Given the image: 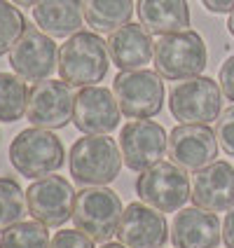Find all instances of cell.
I'll list each match as a JSON object with an SVG mask.
<instances>
[{"mask_svg":"<svg viewBox=\"0 0 234 248\" xmlns=\"http://www.w3.org/2000/svg\"><path fill=\"white\" fill-rule=\"evenodd\" d=\"M171 115L183 124H208L218 120L222 112L220 82L197 75L180 80L169 94Z\"/></svg>","mask_w":234,"mask_h":248,"instance_id":"8","label":"cell"},{"mask_svg":"<svg viewBox=\"0 0 234 248\" xmlns=\"http://www.w3.org/2000/svg\"><path fill=\"white\" fill-rule=\"evenodd\" d=\"M49 248H94V239H89L84 232L75 227V230L56 232L49 241Z\"/></svg>","mask_w":234,"mask_h":248,"instance_id":"27","label":"cell"},{"mask_svg":"<svg viewBox=\"0 0 234 248\" xmlns=\"http://www.w3.org/2000/svg\"><path fill=\"white\" fill-rule=\"evenodd\" d=\"M26 31V19L19 12V7L10 5L7 0H0V56L10 54L14 42Z\"/></svg>","mask_w":234,"mask_h":248,"instance_id":"25","label":"cell"},{"mask_svg":"<svg viewBox=\"0 0 234 248\" xmlns=\"http://www.w3.org/2000/svg\"><path fill=\"white\" fill-rule=\"evenodd\" d=\"M164 78L157 70H120L112 80V94L122 115L131 120L155 117L164 106Z\"/></svg>","mask_w":234,"mask_h":248,"instance_id":"7","label":"cell"},{"mask_svg":"<svg viewBox=\"0 0 234 248\" xmlns=\"http://www.w3.org/2000/svg\"><path fill=\"white\" fill-rule=\"evenodd\" d=\"M75 96L63 80H42L28 92V122L42 129H61L73 122Z\"/></svg>","mask_w":234,"mask_h":248,"instance_id":"12","label":"cell"},{"mask_svg":"<svg viewBox=\"0 0 234 248\" xmlns=\"http://www.w3.org/2000/svg\"><path fill=\"white\" fill-rule=\"evenodd\" d=\"M192 202L211 213L234 208V166L230 162H213L199 169L192 183Z\"/></svg>","mask_w":234,"mask_h":248,"instance_id":"16","label":"cell"},{"mask_svg":"<svg viewBox=\"0 0 234 248\" xmlns=\"http://www.w3.org/2000/svg\"><path fill=\"white\" fill-rule=\"evenodd\" d=\"M28 108L26 80L19 75L0 73V122H19Z\"/></svg>","mask_w":234,"mask_h":248,"instance_id":"22","label":"cell"},{"mask_svg":"<svg viewBox=\"0 0 234 248\" xmlns=\"http://www.w3.org/2000/svg\"><path fill=\"white\" fill-rule=\"evenodd\" d=\"M84 21L94 31L112 33L129 24L134 14V0H82Z\"/></svg>","mask_w":234,"mask_h":248,"instance_id":"21","label":"cell"},{"mask_svg":"<svg viewBox=\"0 0 234 248\" xmlns=\"http://www.w3.org/2000/svg\"><path fill=\"white\" fill-rule=\"evenodd\" d=\"M108 52H110L112 66H117L120 70L145 68V63L155 59L152 33L145 31V26L140 24H124L110 33Z\"/></svg>","mask_w":234,"mask_h":248,"instance_id":"18","label":"cell"},{"mask_svg":"<svg viewBox=\"0 0 234 248\" xmlns=\"http://www.w3.org/2000/svg\"><path fill=\"white\" fill-rule=\"evenodd\" d=\"M10 66L26 82H42L59 68V47L42 28L26 26L10 49Z\"/></svg>","mask_w":234,"mask_h":248,"instance_id":"9","label":"cell"},{"mask_svg":"<svg viewBox=\"0 0 234 248\" xmlns=\"http://www.w3.org/2000/svg\"><path fill=\"white\" fill-rule=\"evenodd\" d=\"M63 145L61 138L49 129L33 126L19 131L10 143V162L26 178H42L63 166Z\"/></svg>","mask_w":234,"mask_h":248,"instance_id":"5","label":"cell"},{"mask_svg":"<svg viewBox=\"0 0 234 248\" xmlns=\"http://www.w3.org/2000/svg\"><path fill=\"white\" fill-rule=\"evenodd\" d=\"M122 162V150L108 134H87L73 143L68 169L78 185L92 187L112 183L120 176Z\"/></svg>","mask_w":234,"mask_h":248,"instance_id":"2","label":"cell"},{"mask_svg":"<svg viewBox=\"0 0 234 248\" xmlns=\"http://www.w3.org/2000/svg\"><path fill=\"white\" fill-rule=\"evenodd\" d=\"M202 5L206 7L208 12H213V14L234 12V0H202Z\"/></svg>","mask_w":234,"mask_h":248,"instance_id":"29","label":"cell"},{"mask_svg":"<svg viewBox=\"0 0 234 248\" xmlns=\"http://www.w3.org/2000/svg\"><path fill=\"white\" fill-rule=\"evenodd\" d=\"M218 82H220L222 96L234 103V54L227 56V61H225V63L220 66V75H218Z\"/></svg>","mask_w":234,"mask_h":248,"instance_id":"28","label":"cell"},{"mask_svg":"<svg viewBox=\"0 0 234 248\" xmlns=\"http://www.w3.org/2000/svg\"><path fill=\"white\" fill-rule=\"evenodd\" d=\"M75 190L61 176H42L26 192L28 213L47 227H61L73 218L75 206Z\"/></svg>","mask_w":234,"mask_h":248,"instance_id":"11","label":"cell"},{"mask_svg":"<svg viewBox=\"0 0 234 248\" xmlns=\"http://www.w3.org/2000/svg\"><path fill=\"white\" fill-rule=\"evenodd\" d=\"M73 124L82 134H110L120 126V103L106 87H82L75 94Z\"/></svg>","mask_w":234,"mask_h":248,"instance_id":"14","label":"cell"},{"mask_svg":"<svg viewBox=\"0 0 234 248\" xmlns=\"http://www.w3.org/2000/svg\"><path fill=\"white\" fill-rule=\"evenodd\" d=\"M26 192L14 178H0V232L21 222L26 213Z\"/></svg>","mask_w":234,"mask_h":248,"instance_id":"24","label":"cell"},{"mask_svg":"<svg viewBox=\"0 0 234 248\" xmlns=\"http://www.w3.org/2000/svg\"><path fill=\"white\" fill-rule=\"evenodd\" d=\"M136 194L140 202L162 213H176L187 204V199H192L185 169L173 162H157L150 169L140 171L136 180Z\"/></svg>","mask_w":234,"mask_h":248,"instance_id":"6","label":"cell"},{"mask_svg":"<svg viewBox=\"0 0 234 248\" xmlns=\"http://www.w3.org/2000/svg\"><path fill=\"white\" fill-rule=\"evenodd\" d=\"M33 19L47 35L70 38L82 28V0H40L33 7Z\"/></svg>","mask_w":234,"mask_h":248,"instance_id":"19","label":"cell"},{"mask_svg":"<svg viewBox=\"0 0 234 248\" xmlns=\"http://www.w3.org/2000/svg\"><path fill=\"white\" fill-rule=\"evenodd\" d=\"M14 5H19V7H35L40 0H12Z\"/></svg>","mask_w":234,"mask_h":248,"instance_id":"31","label":"cell"},{"mask_svg":"<svg viewBox=\"0 0 234 248\" xmlns=\"http://www.w3.org/2000/svg\"><path fill=\"white\" fill-rule=\"evenodd\" d=\"M122 213V202L110 187L92 185V187H82L75 194V206H73L70 220L89 239L106 244L112 239V234H117Z\"/></svg>","mask_w":234,"mask_h":248,"instance_id":"4","label":"cell"},{"mask_svg":"<svg viewBox=\"0 0 234 248\" xmlns=\"http://www.w3.org/2000/svg\"><path fill=\"white\" fill-rule=\"evenodd\" d=\"M101 248H129V246H124V244H108V241H106Z\"/></svg>","mask_w":234,"mask_h":248,"instance_id":"33","label":"cell"},{"mask_svg":"<svg viewBox=\"0 0 234 248\" xmlns=\"http://www.w3.org/2000/svg\"><path fill=\"white\" fill-rule=\"evenodd\" d=\"M120 150L126 169L140 173L152 164L162 162L169 150V136L164 126L152 120H131L122 126Z\"/></svg>","mask_w":234,"mask_h":248,"instance_id":"10","label":"cell"},{"mask_svg":"<svg viewBox=\"0 0 234 248\" xmlns=\"http://www.w3.org/2000/svg\"><path fill=\"white\" fill-rule=\"evenodd\" d=\"M0 248H49L47 225L38 220H21L5 230L0 236Z\"/></svg>","mask_w":234,"mask_h":248,"instance_id":"23","label":"cell"},{"mask_svg":"<svg viewBox=\"0 0 234 248\" xmlns=\"http://www.w3.org/2000/svg\"><path fill=\"white\" fill-rule=\"evenodd\" d=\"M110 63L108 42H103L98 33L80 31L70 35L59 49V75L63 82L78 89L101 82Z\"/></svg>","mask_w":234,"mask_h":248,"instance_id":"1","label":"cell"},{"mask_svg":"<svg viewBox=\"0 0 234 248\" xmlns=\"http://www.w3.org/2000/svg\"><path fill=\"white\" fill-rule=\"evenodd\" d=\"M218 136L206 124H180L169 134V157L185 171H199L218 157Z\"/></svg>","mask_w":234,"mask_h":248,"instance_id":"13","label":"cell"},{"mask_svg":"<svg viewBox=\"0 0 234 248\" xmlns=\"http://www.w3.org/2000/svg\"><path fill=\"white\" fill-rule=\"evenodd\" d=\"M222 241L227 248H234V208H230V213L225 216V222H222Z\"/></svg>","mask_w":234,"mask_h":248,"instance_id":"30","label":"cell"},{"mask_svg":"<svg viewBox=\"0 0 234 248\" xmlns=\"http://www.w3.org/2000/svg\"><path fill=\"white\" fill-rule=\"evenodd\" d=\"M227 31H230V35L234 38V12H230V19H227Z\"/></svg>","mask_w":234,"mask_h":248,"instance_id":"32","label":"cell"},{"mask_svg":"<svg viewBox=\"0 0 234 248\" xmlns=\"http://www.w3.org/2000/svg\"><path fill=\"white\" fill-rule=\"evenodd\" d=\"M216 136H218L222 150L234 157V106L220 112V117L216 122Z\"/></svg>","mask_w":234,"mask_h":248,"instance_id":"26","label":"cell"},{"mask_svg":"<svg viewBox=\"0 0 234 248\" xmlns=\"http://www.w3.org/2000/svg\"><path fill=\"white\" fill-rule=\"evenodd\" d=\"M220 220L216 213L204 208H183L171 222V241L176 248H218Z\"/></svg>","mask_w":234,"mask_h":248,"instance_id":"17","label":"cell"},{"mask_svg":"<svg viewBox=\"0 0 234 248\" xmlns=\"http://www.w3.org/2000/svg\"><path fill=\"white\" fill-rule=\"evenodd\" d=\"M117 239L129 248H162L169 239V225L162 211L145 202H134L124 208Z\"/></svg>","mask_w":234,"mask_h":248,"instance_id":"15","label":"cell"},{"mask_svg":"<svg viewBox=\"0 0 234 248\" xmlns=\"http://www.w3.org/2000/svg\"><path fill=\"white\" fill-rule=\"evenodd\" d=\"M206 45L197 31H178L159 35V42L155 45V70L171 82H180L187 78L202 75L206 68Z\"/></svg>","mask_w":234,"mask_h":248,"instance_id":"3","label":"cell"},{"mask_svg":"<svg viewBox=\"0 0 234 248\" xmlns=\"http://www.w3.org/2000/svg\"><path fill=\"white\" fill-rule=\"evenodd\" d=\"M136 14L140 26L152 35H169L190 26V7L185 0H138Z\"/></svg>","mask_w":234,"mask_h":248,"instance_id":"20","label":"cell"}]
</instances>
